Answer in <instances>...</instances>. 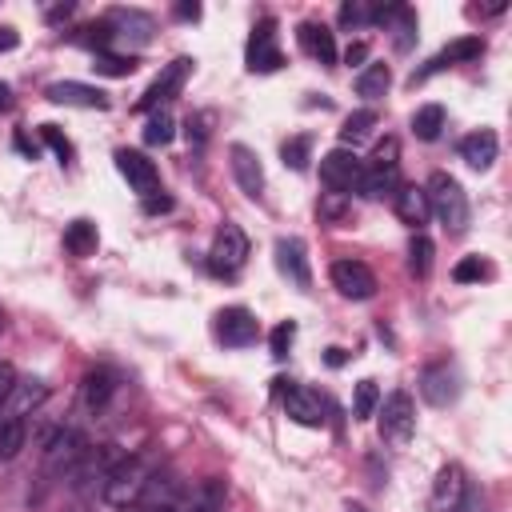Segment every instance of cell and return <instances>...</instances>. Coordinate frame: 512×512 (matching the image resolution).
<instances>
[{
  "mask_svg": "<svg viewBox=\"0 0 512 512\" xmlns=\"http://www.w3.org/2000/svg\"><path fill=\"white\" fill-rule=\"evenodd\" d=\"M424 196H428V212H436V220L444 224L448 236H464V232H468L472 208H468V192L460 188L456 176H448V172H432Z\"/></svg>",
  "mask_w": 512,
  "mask_h": 512,
  "instance_id": "obj_1",
  "label": "cell"
},
{
  "mask_svg": "<svg viewBox=\"0 0 512 512\" xmlns=\"http://www.w3.org/2000/svg\"><path fill=\"white\" fill-rule=\"evenodd\" d=\"M148 476H152V472L144 468V460H136V456L116 460V464L104 472V500H108L112 508H132V504L144 496Z\"/></svg>",
  "mask_w": 512,
  "mask_h": 512,
  "instance_id": "obj_2",
  "label": "cell"
},
{
  "mask_svg": "<svg viewBox=\"0 0 512 512\" xmlns=\"http://www.w3.org/2000/svg\"><path fill=\"white\" fill-rule=\"evenodd\" d=\"M244 264H248V236H244L240 224H228V220H224V224L216 228V236H212L208 268L228 280V276H236Z\"/></svg>",
  "mask_w": 512,
  "mask_h": 512,
  "instance_id": "obj_3",
  "label": "cell"
},
{
  "mask_svg": "<svg viewBox=\"0 0 512 512\" xmlns=\"http://www.w3.org/2000/svg\"><path fill=\"white\" fill-rule=\"evenodd\" d=\"M276 392L284 396L288 420H296L304 428H324L328 424V400L316 388H304V384H292V380H276Z\"/></svg>",
  "mask_w": 512,
  "mask_h": 512,
  "instance_id": "obj_4",
  "label": "cell"
},
{
  "mask_svg": "<svg viewBox=\"0 0 512 512\" xmlns=\"http://www.w3.org/2000/svg\"><path fill=\"white\" fill-rule=\"evenodd\" d=\"M360 176H364V160L352 148H332L320 156V180L328 184V192L348 196L352 188H360Z\"/></svg>",
  "mask_w": 512,
  "mask_h": 512,
  "instance_id": "obj_5",
  "label": "cell"
},
{
  "mask_svg": "<svg viewBox=\"0 0 512 512\" xmlns=\"http://www.w3.org/2000/svg\"><path fill=\"white\" fill-rule=\"evenodd\" d=\"M244 60H248V72H276L284 64V52H280V40H276V20L272 16H260L252 36H248V48H244Z\"/></svg>",
  "mask_w": 512,
  "mask_h": 512,
  "instance_id": "obj_6",
  "label": "cell"
},
{
  "mask_svg": "<svg viewBox=\"0 0 512 512\" xmlns=\"http://www.w3.org/2000/svg\"><path fill=\"white\" fill-rule=\"evenodd\" d=\"M188 72H192V56H176L172 64H164V68H160V76H156V80L144 88V96L136 100V108H140V112H160V108H164V104L184 88Z\"/></svg>",
  "mask_w": 512,
  "mask_h": 512,
  "instance_id": "obj_7",
  "label": "cell"
},
{
  "mask_svg": "<svg viewBox=\"0 0 512 512\" xmlns=\"http://www.w3.org/2000/svg\"><path fill=\"white\" fill-rule=\"evenodd\" d=\"M412 428H416V404H412V396L404 388H396L380 408V436L388 444H408Z\"/></svg>",
  "mask_w": 512,
  "mask_h": 512,
  "instance_id": "obj_8",
  "label": "cell"
},
{
  "mask_svg": "<svg viewBox=\"0 0 512 512\" xmlns=\"http://www.w3.org/2000/svg\"><path fill=\"white\" fill-rule=\"evenodd\" d=\"M104 24L112 32V44H132V48H144L156 32V20L140 8H116V12L104 16Z\"/></svg>",
  "mask_w": 512,
  "mask_h": 512,
  "instance_id": "obj_9",
  "label": "cell"
},
{
  "mask_svg": "<svg viewBox=\"0 0 512 512\" xmlns=\"http://www.w3.org/2000/svg\"><path fill=\"white\" fill-rule=\"evenodd\" d=\"M272 252H276V268H280V276H284L288 284H296L300 292H308V288H312V264H308V248H304V240H300V236H280Z\"/></svg>",
  "mask_w": 512,
  "mask_h": 512,
  "instance_id": "obj_10",
  "label": "cell"
},
{
  "mask_svg": "<svg viewBox=\"0 0 512 512\" xmlns=\"http://www.w3.org/2000/svg\"><path fill=\"white\" fill-rule=\"evenodd\" d=\"M328 276H332V288H336L344 300H372V296H376V276H372V268L360 264V260H336V264L328 268Z\"/></svg>",
  "mask_w": 512,
  "mask_h": 512,
  "instance_id": "obj_11",
  "label": "cell"
},
{
  "mask_svg": "<svg viewBox=\"0 0 512 512\" xmlns=\"http://www.w3.org/2000/svg\"><path fill=\"white\" fill-rule=\"evenodd\" d=\"M212 328H216V340H220L224 348H248V344L260 336V324H256V316H252L248 308H240V304H232V308H220Z\"/></svg>",
  "mask_w": 512,
  "mask_h": 512,
  "instance_id": "obj_12",
  "label": "cell"
},
{
  "mask_svg": "<svg viewBox=\"0 0 512 512\" xmlns=\"http://www.w3.org/2000/svg\"><path fill=\"white\" fill-rule=\"evenodd\" d=\"M376 20L384 24V32H388V40H392L396 52H412V48H416V28H420L416 8H408V4H388V8H376Z\"/></svg>",
  "mask_w": 512,
  "mask_h": 512,
  "instance_id": "obj_13",
  "label": "cell"
},
{
  "mask_svg": "<svg viewBox=\"0 0 512 512\" xmlns=\"http://www.w3.org/2000/svg\"><path fill=\"white\" fill-rule=\"evenodd\" d=\"M420 396L432 404V408H448L456 396H460V372L452 364H428L420 372Z\"/></svg>",
  "mask_w": 512,
  "mask_h": 512,
  "instance_id": "obj_14",
  "label": "cell"
},
{
  "mask_svg": "<svg viewBox=\"0 0 512 512\" xmlns=\"http://www.w3.org/2000/svg\"><path fill=\"white\" fill-rule=\"evenodd\" d=\"M116 168H120V176L132 184V192H140V196H152V192L160 188L156 164H152L144 152H136V148H116Z\"/></svg>",
  "mask_w": 512,
  "mask_h": 512,
  "instance_id": "obj_15",
  "label": "cell"
},
{
  "mask_svg": "<svg viewBox=\"0 0 512 512\" xmlns=\"http://www.w3.org/2000/svg\"><path fill=\"white\" fill-rule=\"evenodd\" d=\"M480 56H484V40H480V36H460V40H452L448 48H440L420 72H412V84H420V80H428L432 72H444V68H452V64L480 60Z\"/></svg>",
  "mask_w": 512,
  "mask_h": 512,
  "instance_id": "obj_16",
  "label": "cell"
},
{
  "mask_svg": "<svg viewBox=\"0 0 512 512\" xmlns=\"http://www.w3.org/2000/svg\"><path fill=\"white\" fill-rule=\"evenodd\" d=\"M44 96L52 104H68V108H108V92L96 84H80V80H56L44 88Z\"/></svg>",
  "mask_w": 512,
  "mask_h": 512,
  "instance_id": "obj_17",
  "label": "cell"
},
{
  "mask_svg": "<svg viewBox=\"0 0 512 512\" xmlns=\"http://www.w3.org/2000/svg\"><path fill=\"white\" fill-rule=\"evenodd\" d=\"M228 164H232V176L240 184L244 196L260 200L264 196V168H260V156L248 148V144H232L228 148Z\"/></svg>",
  "mask_w": 512,
  "mask_h": 512,
  "instance_id": "obj_18",
  "label": "cell"
},
{
  "mask_svg": "<svg viewBox=\"0 0 512 512\" xmlns=\"http://www.w3.org/2000/svg\"><path fill=\"white\" fill-rule=\"evenodd\" d=\"M496 152H500V140L492 128H476L460 140V160L472 168V172H488L496 164Z\"/></svg>",
  "mask_w": 512,
  "mask_h": 512,
  "instance_id": "obj_19",
  "label": "cell"
},
{
  "mask_svg": "<svg viewBox=\"0 0 512 512\" xmlns=\"http://www.w3.org/2000/svg\"><path fill=\"white\" fill-rule=\"evenodd\" d=\"M296 40H300V48H304L312 60H320V64H328V68L340 60V52H336V36H332V28H328V24L304 20V24L296 28Z\"/></svg>",
  "mask_w": 512,
  "mask_h": 512,
  "instance_id": "obj_20",
  "label": "cell"
},
{
  "mask_svg": "<svg viewBox=\"0 0 512 512\" xmlns=\"http://www.w3.org/2000/svg\"><path fill=\"white\" fill-rule=\"evenodd\" d=\"M84 452H88V448H84V436L72 432V428H56V432L44 436V456H48L52 468H72Z\"/></svg>",
  "mask_w": 512,
  "mask_h": 512,
  "instance_id": "obj_21",
  "label": "cell"
},
{
  "mask_svg": "<svg viewBox=\"0 0 512 512\" xmlns=\"http://www.w3.org/2000/svg\"><path fill=\"white\" fill-rule=\"evenodd\" d=\"M44 400H48V384H44V380H36V376H24V380H20V376H16L12 392L4 396V408H8L4 416H16V420H20L24 412L40 408Z\"/></svg>",
  "mask_w": 512,
  "mask_h": 512,
  "instance_id": "obj_22",
  "label": "cell"
},
{
  "mask_svg": "<svg viewBox=\"0 0 512 512\" xmlns=\"http://www.w3.org/2000/svg\"><path fill=\"white\" fill-rule=\"evenodd\" d=\"M464 484H468L464 480V468L460 464H444L440 476H436V488H432V512H456Z\"/></svg>",
  "mask_w": 512,
  "mask_h": 512,
  "instance_id": "obj_23",
  "label": "cell"
},
{
  "mask_svg": "<svg viewBox=\"0 0 512 512\" xmlns=\"http://www.w3.org/2000/svg\"><path fill=\"white\" fill-rule=\"evenodd\" d=\"M392 200H396V216L404 220V224H412V228H420V224H428V196H424V188H416V184H400L396 192H392Z\"/></svg>",
  "mask_w": 512,
  "mask_h": 512,
  "instance_id": "obj_24",
  "label": "cell"
},
{
  "mask_svg": "<svg viewBox=\"0 0 512 512\" xmlns=\"http://www.w3.org/2000/svg\"><path fill=\"white\" fill-rule=\"evenodd\" d=\"M400 188V176H396V164H364V176H360V196L368 200H380V196H392Z\"/></svg>",
  "mask_w": 512,
  "mask_h": 512,
  "instance_id": "obj_25",
  "label": "cell"
},
{
  "mask_svg": "<svg viewBox=\"0 0 512 512\" xmlns=\"http://www.w3.org/2000/svg\"><path fill=\"white\" fill-rule=\"evenodd\" d=\"M376 120H380V116H376L372 108H356V112H348L344 124H340V148H352V152H356V144H364V140L372 136Z\"/></svg>",
  "mask_w": 512,
  "mask_h": 512,
  "instance_id": "obj_26",
  "label": "cell"
},
{
  "mask_svg": "<svg viewBox=\"0 0 512 512\" xmlns=\"http://www.w3.org/2000/svg\"><path fill=\"white\" fill-rule=\"evenodd\" d=\"M96 244H100V232H96V224H92V220H84V216H80V220H72V224L64 228V248H68L72 256H80V260H84V256H92V252H96Z\"/></svg>",
  "mask_w": 512,
  "mask_h": 512,
  "instance_id": "obj_27",
  "label": "cell"
},
{
  "mask_svg": "<svg viewBox=\"0 0 512 512\" xmlns=\"http://www.w3.org/2000/svg\"><path fill=\"white\" fill-rule=\"evenodd\" d=\"M388 84H392L388 64H364L360 76H356V96H364V100H380V96L388 92Z\"/></svg>",
  "mask_w": 512,
  "mask_h": 512,
  "instance_id": "obj_28",
  "label": "cell"
},
{
  "mask_svg": "<svg viewBox=\"0 0 512 512\" xmlns=\"http://www.w3.org/2000/svg\"><path fill=\"white\" fill-rule=\"evenodd\" d=\"M112 392H116V376L108 368H92L84 376V404L88 408H104L112 400Z\"/></svg>",
  "mask_w": 512,
  "mask_h": 512,
  "instance_id": "obj_29",
  "label": "cell"
},
{
  "mask_svg": "<svg viewBox=\"0 0 512 512\" xmlns=\"http://www.w3.org/2000/svg\"><path fill=\"white\" fill-rule=\"evenodd\" d=\"M408 124H412V136L416 140H436L444 132V108L440 104H420Z\"/></svg>",
  "mask_w": 512,
  "mask_h": 512,
  "instance_id": "obj_30",
  "label": "cell"
},
{
  "mask_svg": "<svg viewBox=\"0 0 512 512\" xmlns=\"http://www.w3.org/2000/svg\"><path fill=\"white\" fill-rule=\"evenodd\" d=\"M176 140V120L160 108V112H152L148 120H144V144H152V148H164V144H172Z\"/></svg>",
  "mask_w": 512,
  "mask_h": 512,
  "instance_id": "obj_31",
  "label": "cell"
},
{
  "mask_svg": "<svg viewBox=\"0 0 512 512\" xmlns=\"http://www.w3.org/2000/svg\"><path fill=\"white\" fill-rule=\"evenodd\" d=\"M280 156H284V168L304 172V168H308V160H312V136H308V132L288 136V140L280 144Z\"/></svg>",
  "mask_w": 512,
  "mask_h": 512,
  "instance_id": "obj_32",
  "label": "cell"
},
{
  "mask_svg": "<svg viewBox=\"0 0 512 512\" xmlns=\"http://www.w3.org/2000/svg\"><path fill=\"white\" fill-rule=\"evenodd\" d=\"M92 68L100 76H128V72H136V56L132 52H96Z\"/></svg>",
  "mask_w": 512,
  "mask_h": 512,
  "instance_id": "obj_33",
  "label": "cell"
},
{
  "mask_svg": "<svg viewBox=\"0 0 512 512\" xmlns=\"http://www.w3.org/2000/svg\"><path fill=\"white\" fill-rule=\"evenodd\" d=\"M24 420L16 416H0V460H12L20 448H24Z\"/></svg>",
  "mask_w": 512,
  "mask_h": 512,
  "instance_id": "obj_34",
  "label": "cell"
},
{
  "mask_svg": "<svg viewBox=\"0 0 512 512\" xmlns=\"http://www.w3.org/2000/svg\"><path fill=\"white\" fill-rule=\"evenodd\" d=\"M376 404H380V388H376V380H360L356 392H352V420H368V416H376Z\"/></svg>",
  "mask_w": 512,
  "mask_h": 512,
  "instance_id": "obj_35",
  "label": "cell"
},
{
  "mask_svg": "<svg viewBox=\"0 0 512 512\" xmlns=\"http://www.w3.org/2000/svg\"><path fill=\"white\" fill-rule=\"evenodd\" d=\"M432 240L424 236V232H416L412 236V244H408V268H412V276H428L432 272Z\"/></svg>",
  "mask_w": 512,
  "mask_h": 512,
  "instance_id": "obj_36",
  "label": "cell"
},
{
  "mask_svg": "<svg viewBox=\"0 0 512 512\" xmlns=\"http://www.w3.org/2000/svg\"><path fill=\"white\" fill-rule=\"evenodd\" d=\"M452 280L456 284H476V280H492V264L484 256H464L456 268H452Z\"/></svg>",
  "mask_w": 512,
  "mask_h": 512,
  "instance_id": "obj_37",
  "label": "cell"
},
{
  "mask_svg": "<svg viewBox=\"0 0 512 512\" xmlns=\"http://www.w3.org/2000/svg\"><path fill=\"white\" fill-rule=\"evenodd\" d=\"M292 340H296V324H292V320H280V324L272 328V336H268V352H272L276 360H284V356L292 352Z\"/></svg>",
  "mask_w": 512,
  "mask_h": 512,
  "instance_id": "obj_38",
  "label": "cell"
},
{
  "mask_svg": "<svg viewBox=\"0 0 512 512\" xmlns=\"http://www.w3.org/2000/svg\"><path fill=\"white\" fill-rule=\"evenodd\" d=\"M40 136H44V140H48V148H52V152L60 156V164H72V156H76V152H72L68 136H64V132H60L56 124H40Z\"/></svg>",
  "mask_w": 512,
  "mask_h": 512,
  "instance_id": "obj_39",
  "label": "cell"
},
{
  "mask_svg": "<svg viewBox=\"0 0 512 512\" xmlns=\"http://www.w3.org/2000/svg\"><path fill=\"white\" fill-rule=\"evenodd\" d=\"M368 20H376V8H368V4H360V0L340 4V24H344V28H360V24H368Z\"/></svg>",
  "mask_w": 512,
  "mask_h": 512,
  "instance_id": "obj_40",
  "label": "cell"
},
{
  "mask_svg": "<svg viewBox=\"0 0 512 512\" xmlns=\"http://www.w3.org/2000/svg\"><path fill=\"white\" fill-rule=\"evenodd\" d=\"M316 212H320V220H340V216L348 212V196H336V192H324V200L316 204Z\"/></svg>",
  "mask_w": 512,
  "mask_h": 512,
  "instance_id": "obj_41",
  "label": "cell"
},
{
  "mask_svg": "<svg viewBox=\"0 0 512 512\" xmlns=\"http://www.w3.org/2000/svg\"><path fill=\"white\" fill-rule=\"evenodd\" d=\"M456 512H488V496L476 488V484H464V492H460V504H456Z\"/></svg>",
  "mask_w": 512,
  "mask_h": 512,
  "instance_id": "obj_42",
  "label": "cell"
},
{
  "mask_svg": "<svg viewBox=\"0 0 512 512\" xmlns=\"http://www.w3.org/2000/svg\"><path fill=\"white\" fill-rule=\"evenodd\" d=\"M204 124H208V116H200V112H196V116H188V128H184V132H188V144H196V148H200V144L208 140V128H204Z\"/></svg>",
  "mask_w": 512,
  "mask_h": 512,
  "instance_id": "obj_43",
  "label": "cell"
},
{
  "mask_svg": "<svg viewBox=\"0 0 512 512\" xmlns=\"http://www.w3.org/2000/svg\"><path fill=\"white\" fill-rule=\"evenodd\" d=\"M396 156H400V144L388 136L384 144H376V152H372V164H396Z\"/></svg>",
  "mask_w": 512,
  "mask_h": 512,
  "instance_id": "obj_44",
  "label": "cell"
},
{
  "mask_svg": "<svg viewBox=\"0 0 512 512\" xmlns=\"http://www.w3.org/2000/svg\"><path fill=\"white\" fill-rule=\"evenodd\" d=\"M340 60H344L348 68H352V64H364V60H368V44H364V40H352V44L344 48V56H340Z\"/></svg>",
  "mask_w": 512,
  "mask_h": 512,
  "instance_id": "obj_45",
  "label": "cell"
},
{
  "mask_svg": "<svg viewBox=\"0 0 512 512\" xmlns=\"http://www.w3.org/2000/svg\"><path fill=\"white\" fill-rule=\"evenodd\" d=\"M160 192V188H156ZM144 196V212H172V196Z\"/></svg>",
  "mask_w": 512,
  "mask_h": 512,
  "instance_id": "obj_46",
  "label": "cell"
},
{
  "mask_svg": "<svg viewBox=\"0 0 512 512\" xmlns=\"http://www.w3.org/2000/svg\"><path fill=\"white\" fill-rule=\"evenodd\" d=\"M20 44V32L12 24H0V52H12Z\"/></svg>",
  "mask_w": 512,
  "mask_h": 512,
  "instance_id": "obj_47",
  "label": "cell"
},
{
  "mask_svg": "<svg viewBox=\"0 0 512 512\" xmlns=\"http://www.w3.org/2000/svg\"><path fill=\"white\" fill-rule=\"evenodd\" d=\"M12 384H16V368H12V364H4V360H0V400H4V396H8V392H12Z\"/></svg>",
  "mask_w": 512,
  "mask_h": 512,
  "instance_id": "obj_48",
  "label": "cell"
},
{
  "mask_svg": "<svg viewBox=\"0 0 512 512\" xmlns=\"http://www.w3.org/2000/svg\"><path fill=\"white\" fill-rule=\"evenodd\" d=\"M172 16H176V20H200V4H176Z\"/></svg>",
  "mask_w": 512,
  "mask_h": 512,
  "instance_id": "obj_49",
  "label": "cell"
},
{
  "mask_svg": "<svg viewBox=\"0 0 512 512\" xmlns=\"http://www.w3.org/2000/svg\"><path fill=\"white\" fill-rule=\"evenodd\" d=\"M16 148H20V152H24V156H28V160H32V156H36V144H32V140H28V136H24V132H16Z\"/></svg>",
  "mask_w": 512,
  "mask_h": 512,
  "instance_id": "obj_50",
  "label": "cell"
},
{
  "mask_svg": "<svg viewBox=\"0 0 512 512\" xmlns=\"http://www.w3.org/2000/svg\"><path fill=\"white\" fill-rule=\"evenodd\" d=\"M324 360H328V368H340L348 356H344V348H328V352H324Z\"/></svg>",
  "mask_w": 512,
  "mask_h": 512,
  "instance_id": "obj_51",
  "label": "cell"
},
{
  "mask_svg": "<svg viewBox=\"0 0 512 512\" xmlns=\"http://www.w3.org/2000/svg\"><path fill=\"white\" fill-rule=\"evenodd\" d=\"M344 512H368V508H364V504H356V500H348V504H344Z\"/></svg>",
  "mask_w": 512,
  "mask_h": 512,
  "instance_id": "obj_52",
  "label": "cell"
},
{
  "mask_svg": "<svg viewBox=\"0 0 512 512\" xmlns=\"http://www.w3.org/2000/svg\"><path fill=\"white\" fill-rule=\"evenodd\" d=\"M4 104H8V84L0 80V108H4Z\"/></svg>",
  "mask_w": 512,
  "mask_h": 512,
  "instance_id": "obj_53",
  "label": "cell"
}]
</instances>
